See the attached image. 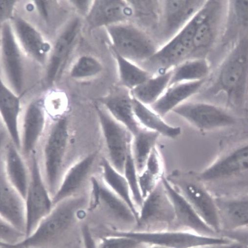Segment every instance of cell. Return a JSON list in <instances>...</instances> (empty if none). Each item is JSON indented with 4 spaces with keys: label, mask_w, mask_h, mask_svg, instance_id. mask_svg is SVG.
Instances as JSON below:
<instances>
[{
    "label": "cell",
    "mask_w": 248,
    "mask_h": 248,
    "mask_svg": "<svg viewBox=\"0 0 248 248\" xmlns=\"http://www.w3.org/2000/svg\"><path fill=\"white\" fill-rule=\"evenodd\" d=\"M102 69L101 64L95 59L83 57L79 60L73 67L71 76L76 78L93 76L100 73Z\"/></svg>",
    "instance_id": "74e56055"
},
{
    "label": "cell",
    "mask_w": 248,
    "mask_h": 248,
    "mask_svg": "<svg viewBox=\"0 0 248 248\" xmlns=\"http://www.w3.org/2000/svg\"><path fill=\"white\" fill-rule=\"evenodd\" d=\"M148 248H165L163 247L157 246H150Z\"/></svg>",
    "instance_id": "7dc6e473"
},
{
    "label": "cell",
    "mask_w": 248,
    "mask_h": 248,
    "mask_svg": "<svg viewBox=\"0 0 248 248\" xmlns=\"http://www.w3.org/2000/svg\"><path fill=\"white\" fill-rule=\"evenodd\" d=\"M15 25L18 35L26 50L41 62L44 61L49 51V44L43 40L40 34L30 24L21 19H16Z\"/></svg>",
    "instance_id": "1f68e13d"
},
{
    "label": "cell",
    "mask_w": 248,
    "mask_h": 248,
    "mask_svg": "<svg viewBox=\"0 0 248 248\" xmlns=\"http://www.w3.org/2000/svg\"><path fill=\"white\" fill-rule=\"evenodd\" d=\"M220 236L248 246V227L236 230L222 232Z\"/></svg>",
    "instance_id": "ab89813d"
},
{
    "label": "cell",
    "mask_w": 248,
    "mask_h": 248,
    "mask_svg": "<svg viewBox=\"0 0 248 248\" xmlns=\"http://www.w3.org/2000/svg\"><path fill=\"white\" fill-rule=\"evenodd\" d=\"M175 219L173 204L161 180L144 200L132 232L172 231Z\"/></svg>",
    "instance_id": "ba28073f"
},
{
    "label": "cell",
    "mask_w": 248,
    "mask_h": 248,
    "mask_svg": "<svg viewBox=\"0 0 248 248\" xmlns=\"http://www.w3.org/2000/svg\"><path fill=\"white\" fill-rule=\"evenodd\" d=\"M90 183L88 209L94 212L98 217L103 233L133 232L138 218L129 205L112 191L101 178L91 176Z\"/></svg>",
    "instance_id": "277c9868"
},
{
    "label": "cell",
    "mask_w": 248,
    "mask_h": 248,
    "mask_svg": "<svg viewBox=\"0 0 248 248\" xmlns=\"http://www.w3.org/2000/svg\"><path fill=\"white\" fill-rule=\"evenodd\" d=\"M101 103L111 116L127 128L133 136L142 128L136 119L133 96L129 89L122 88L102 99Z\"/></svg>",
    "instance_id": "44dd1931"
},
{
    "label": "cell",
    "mask_w": 248,
    "mask_h": 248,
    "mask_svg": "<svg viewBox=\"0 0 248 248\" xmlns=\"http://www.w3.org/2000/svg\"><path fill=\"white\" fill-rule=\"evenodd\" d=\"M208 78L180 83L169 87L159 100L150 107L164 118L176 108L186 102L188 98L200 93Z\"/></svg>",
    "instance_id": "603a6c76"
},
{
    "label": "cell",
    "mask_w": 248,
    "mask_h": 248,
    "mask_svg": "<svg viewBox=\"0 0 248 248\" xmlns=\"http://www.w3.org/2000/svg\"><path fill=\"white\" fill-rule=\"evenodd\" d=\"M114 233L134 238L149 246H157L165 248H197L207 245L226 243L231 241L221 236L210 237L179 231L156 232H109L107 234Z\"/></svg>",
    "instance_id": "4fadbf2b"
},
{
    "label": "cell",
    "mask_w": 248,
    "mask_h": 248,
    "mask_svg": "<svg viewBox=\"0 0 248 248\" xmlns=\"http://www.w3.org/2000/svg\"><path fill=\"white\" fill-rule=\"evenodd\" d=\"M123 174L128 183L133 201L139 212L144 200L140 188L139 172L132 155L131 148L126 159Z\"/></svg>",
    "instance_id": "e575fe53"
},
{
    "label": "cell",
    "mask_w": 248,
    "mask_h": 248,
    "mask_svg": "<svg viewBox=\"0 0 248 248\" xmlns=\"http://www.w3.org/2000/svg\"><path fill=\"white\" fill-rule=\"evenodd\" d=\"M89 197L76 195L56 204L34 232L22 242L12 247L1 248H46L62 239L88 209Z\"/></svg>",
    "instance_id": "3957f363"
},
{
    "label": "cell",
    "mask_w": 248,
    "mask_h": 248,
    "mask_svg": "<svg viewBox=\"0 0 248 248\" xmlns=\"http://www.w3.org/2000/svg\"><path fill=\"white\" fill-rule=\"evenodd\" d=\"M46 119L44 104L38 101L27 108L20 126L21 150L25 157H31L43 136Z\"/></svg>",
    "instance_id": "2e32d148"
},
{
    "label": "cell",
    "mask_w": 248,
    "mask_h": 248,
    "mask_svg": "<svg viewBox=\"0 0 248 248\" xmlns=\"http://www.w3.org/2000/svg\"><path fill=\"white\" fill-rule=\"evenodd\" d=\"M96 248H148L149 245L134 238L120 234H110L99 237Z\"/></svg>",
    "instance_id": "d590c367"
},
{
    "label": "cell",
    "mask_w": 248,
    "mask_h": 248,
    "mask_svg": "<svg viewBox=\"0 0 248 248\" xmlns=\"http://www.w3.org/2000/svg\"><path fill=\"white\" fill-rule=\"evenodd\" d=\"M19 98L2 82L0 84V114L11 140L21 150Z\"/></svg>",
    "instance_id": "d4e9b609"
},
{
    "label": "cell",
    "mask_w": 248,
    "mask_h": 248,
    "mask_svg": "<svg viewBox=\"0 0 248 248\" xmlns=\"http://www.w3.org/2000/svg\"><path fill=\"white\" fill-rule=\"evenodd\" d=\"M172 72L173 69L153 76L131 90V95L141 103L151 106L159 100L169 87Z\"/></svg>",
    "instance_id": "83f0119b"
},
{
    "label": "cell",
    "mask_w": 248,
    "mask_h": 248,
    "mask_svg": "<svg viewBox=\"0 0 248 248\" xmlns=\"http://www.w3.org/2000/svg\"><path fill=\"white\" fill-rule=\"evenodd\" d=\"M211 73V64L206 59L187 60L173 69L169 87L180 83L207 79Z\"/></svg>",
    "instance_id": "f546056e"
},
{
    "label": "cell",
    "mask_w": 248,
    "mask_h": 248,
    "mask_svg": "<svg viewBox=\"0 0 248 248\" xmlns=\"http://www.w3.org/2000/svg\"><path fill=\"white\" fill-rule=\"evenodd\" d=\"M2 48L3 62L10 83L18 93L22 86V70L21 58L12 29L8 24L2 31Z\"/></svg>",
    "instance_id": "484cf974"
},
{
    "label": "cell",
    "mask_w": 248,
    "mask_h": 248,
    "mask_svg": "<svg viewBox=\"0 0 248 248\" xmlns=\"http://www.w3.org/2000/svg\"><path fill=\"white\" fill-rule=\"evenodd\" d=\"M36 153L30 157V180L25 197L27 237L34 232L54 207Z\"/></svg>",
    "instance_id": "9c48e42d"
},
{
    "label": "cell",
    "mask_w": 248,
    "mask_h": 248,
    "mask_svg": "<svg viewBox=\"0 0 248 248\" xmlns=\"http://www.w3.org/2000/svg\"><path fill=\"white\" fill-rule=\"evenodd\" d=\"M209 8L208 1L204 7L173 38L150 59L141 64V67L153 75L167 73L190 59L195 31L204 18Z\"/></svg>",
    "instance_id": "5b68a950"
},
{
    "label": "cell",
    "mask_w": 248,
    "mask_h": 248,
    "mask_svg": "<svg viewBox=\"0 0 248 248\" xmlns=\"http://www.w3.org/2000/svg\"><path fill=\"white\" fill-rule=\"evenodd\" d=\"M97 155V151L91 153L68 169L53 197L54 206L66 198L78 195V192L90 174Z\"/></svg>",
    "instance_id": "ac0fdd59"
},
{
    "label": "cell",
    "mask_w": 248,
    "mask_h": 248,
    "mask_svg": "<svg viewBox=\"0 0 248 248\" xmlns=\"http://www.w3.org/2000/svg\"><path fill=\"white\" fill-rule=\"evenodd\" d=\"M79 27V21L75 20L71 23L58 40L55 46L54 54L48 67L47 77L52 81L56 77L61 65L66 57L76 35Z\"/></svg>",
    "instance_id": "836d02e7"
},
{
    "label": "cell",
    "mask_w": 248,
    "mask_h": 248,
    "mask_svg": "<svg viewBox=\"0 0 248 248\" xmlns=\"http://www.w3.org/2000/svg\"><path fill=\"white\" fill-rule=\"evenodd\" d=\"M160 136L158 133L144 128L133 136L131 154L139 173L143 170Z\"/></svg>",
    "instance_id": "4dcf8cb0"
},
{
    "label": "cell",
    "mask_w": 248,
    "mask_h": 248,
    "mask_svg": "<svg viewBox=\"0 0 248 248\" xmlns=\"http://www.w3.org/2000/svg\"><path fill=\"white\" fill-rule=\"evenodd\" d=\"M162 182L174 209L175 219L172 231L189 232L210 237L220 236L198 215L165 175Z\"/></svg>",
    "instance_id": "9a60e30c"
},
{
    "label": "cell",
    "mask_w": 248,
    "mask_h": 248,
    "mask_svg": "<svg viewBox=\"0 0 248 248\" xmlns=\"http://www.w3.org/2000/svg\"><path fill=\"white\" fill-rule=\"evenodd\" d=\"M72 248H84L82 240H81L80 241L77 242L74 245Z\"/></svg>",
    "instance_id": "bcb514c9"
},
{
    "label": "cell",
    "mask_w": 248,
    "mask_h": 248,
    "mask_svg": "<svg viewBox=\"0 0 248 248\" xmlns=\"http://www.w3.org/2000/svg\"><path fill=\"white\" fill-rule=\"evenodd\" d=\"M172 112L202 132L232 127L237 123L236 118L228 110L206 102H186Z\"/></svg>",
    "instance_id": "8fae6325"
},
{
    "label": "cell",
    "mask_w": 248,
    "mask_h": 248,
    "mask_svg": "<svg viewBox=\"0 0 248 248\" xmlns=\"http://www.w3.org/2000/svg\"><path fill=\"white\" fill-rule=\"evenodd\" d=\"M81 232L84 248H96V240L89 226H82Z\"/></svg>",
    "instance_id": "60d3db41"
},
{
    "label": "cell",
    "mask_w": 248,
    "mask_h": 248,
    "mask_svg": "<svg viewBox=\"0 0 248 248\" xmlns=\"http://www.w3.org/2000/svg\"><path fill=\"white\" fill-rule=\"evenodd\" d=\"M197 248H248V246L242 243L231 240L226 243L207 245Z\"/></svg>",
    "instance_id": "b9f144b4"
},
{
    "label": "cell",
    "mask_w": 248,
    "mask_h": 248,
    "mask_svg": "<svg viewBox=\"0 0 248 248\" xmlns=\"http://www.w3.org/2000/svg\"><path fill=\"white\" fill-rule=\"evenodd\" d=\"M143 170L161 179L165 175L162 160L157 146L154 148L149 157Z\"/></svg>",
    "instance_id": "f35d334b"
},
{
    "label": "cell",
    "mask_w": 248,
    "mask_h": 248,
    "mask_svg": "<svg viewBox=\"0 0 248 248\" xmlns=\"http://www.w3.org/2000/svg\"><path fill=\"white\" fill-rule=\"evenodd\" d=\"M160 34L167 43L205 5V0H167L160 1Z\"/></svg>",
    "instance_id": "5bb4252c"
},
{
    "label": "cell",
    "mask_w": 248,
    "mask_h": 248,
    "mask_svg": "<svg viewBox=\"0 0 248 248\" xmlns=\"http://www.w3.org/2000/svg\"><path fill=\"white\" fill-rule=\"evenodd\" d=\"M73 2H74L79 9H82L83 10H84V9H85L88 3V1H73Z\"/></svg>",
    "instance_id": "f6af8a7d"
},
{
    "label": "cell",
    "mask_w": 248,
    "mask_h": 248,
    "mask_svg": "<svg viewBox=\"0 0 248 248\" xmlns=\"http://www.w3.org/2000/svg\"><path fill=\"white\" fill-rule=\"evenodd\" d=\"M248 34V0L228 1L227 21L220 44L229 48Z\"/></svg>",
    "instance_id": "cb8c5ba5"
},
{
    "label": "cell",
    "mask_w": 248,
    "mask_h": 248,
    "mask_svg": "<svg viewBox=\"0 0 248 248\" xmlns=\"http://www.w3.org/2000/svg\"><path fill=\"white\" fill-rule=\"evenodd\" d=\"M134 12L133 8L128 1H96L91 10L88 19L93 27H108L126 23L133 16Z\"/></svg>",
    "instance_id": "ffe728a7"
},
{
    "label": "cell",
    "mask_w": 248,
    "mask_h": 248,
    "mask_svg": "<svg viewBox=\"0 0 248 248\" xmlns=\"http://www.w3.org/2000/svg\"></svg>",
    "instance_id": "c3c4849f"
},
{
    "label": "cell",
    "mask_w": 248,
    "mask_h": 248,
    "mask_svg": "<svg viewBox=\"0 0 248 248\" xmlns=\"http://www.w3.org/2000/svg\"><path fill=\"white\" fill-rule=\"evenodd\" d=\"M27 238L26 233L15 226L0 218V240L1 248L16 246L22 242Z\"/></svg>",
    "instance_id": "8d00e7d4"
},
{
    "label": "cell",
    "mask_w": 248,
    "mask_h": 248,
    "mask_svg": "<svg viewBox=\"0 0 248 248\" xmlns=\"http://www.w3.org/2000/svg\"><path fill=\"white\" fill-rule=\"evenodd\" d=\"M215 200L218 210L220 233L248 227V195L215 198Z\"/></svg>",
    "instance_id": "d6986e66"
},
{
    "label": "cell",
    "mask_w": 248,
    "mask_h": 248,
    "mask_svg": "<svg viewBox=\"0 0 248 248\" xmlns=\"http://www.w3.org/2000/svg\"><path fill=\"white\" fill-rule=\"evenodd\" d=\"M201 217L219 235L220 232L215 197L195 172L175 170L166 176Z\"/></svg>",
    "instance_id": "8992f818"
},
{
    "label": "cell",
    "mask_w": 248,
    "mask_h": 248,
    "mask_svg": "<svg viewBox=\"0 0 248 248\" xmlns=\"http://www.w3.org/2000/svg\"><path fill=\"white\" fill-rule=\"evenodd\" d=\"M133 106L136 119L142 128L171 139H175L181 134L180 127L168 124L150 106L141 103L134 97Z\"/></svg>",
    "instance_id": "4316f807"
},
{
    "label": "cell",
    "mask_w": 248,
    "mask_h": 248,
    "mask_svg": "<svg viewBox=\"0 0 248 248\" xmlns=\"http://www.w3.org/2000/svg\"><path fill=\"white\" fill-rule=\"evenodd\" d=\"M36 3L38 7L39 10L40 11L41 14L45 17L47 16V13L45 9V2L42 1H37Z\"/></svg>",
    "instance_id": "ee69618b"
},
{
    "label": "cell",
    "mask_w": 248,
    "mask_h": 248,
    "mask_svg": "<svg viewBox=\"0 0 248 248\" xmlns=\"http://www.w3.org/2000/svg\"><path fill=\"white\" fill-rule=\"evenodd\" d=\"M96 111L107 149L108 159L117 170L123 174L133 136L104 108L96 107Z\"/></svg>",
    "instance_id": "7c38bea8"
},
{
    "label": "cell",
    "mask_w": 248,
    "mask_h": 248,
    "mask_svg": "<svg viewBox=\"0 0 248 248\" xmlns=\"http://www.w3.org/2000/svg\"><path fill=\"white\" fill-rule=\"evenodd\" d=\"M14 1H1V18L7 17L10 14V11L12 10Z\"/></svg>",
    "instance_id": "7bdbcfd3"
},
{
    "label": "cell",
    "mask_w": 248,
    "mask_h": 248,
    "mask_svg": "<svg viewBox=\"0 0 248 248\" xmlns=\"http://www.w3.org/2000/svg\"><path fill=\"white\" fill-rule=\"evenodd\" d=\"M115 50L122 57L137 64H142L158 50L155 42L143 31L128 24L107 27Z\"/></svg>",
    "instance_id": "30bf717a"
},
{
    "label": "cell",
    "mask_w": 248,
    "mask_h": 248,
    "mask_svg": "<svg viewBox=\"0 0 248 248\" xmlns=\"http://www.w3.org/2000/svg\"><path fill=\"white\" fill-rule=\"evenodd\" d=\"M2 172L10 184L25 198L30 180V169L21 151L11 140L5 148Z\"/></svg>",
    "instance_id": "7402d4cb"
},
{
    "label": "cell",
    "mask_w": 248,
    "mask_h": 248,
    "mask_svg": "<svg viewBox=\"0 0 248 248\" xmlns=\"http://www.w3.org/2000/svg\"><path fill=\"white\" fill-rule=\"evenodd\" d=\"M0 188V218L26 234L25 198L10 184L2 172Z\"/></svg>",
    "instance_id": "e0dca14e"
},
{
    "label": "cell",
    "mask_w": 248,
    "mask_h": 248,
    "mask_svg": "<svg viewBox=\"0 0 248 248\" xmlns=\"http://www.w3.org/2000/svg\"><path fill=\"white\" fill-rule=\"evenodd\" d=\"M204 94L225 97L226 105L239 106L248 98V34L241 37L220 62Z\"/></svg>",
    "instance_id": "6da1fadb"
},
{
    "label": "cell",
    "mask_w": 248,
    "mask_h": 248,
    "mask_svg": "<svg viewBox=\"0 0 248 248\" xmlns=\"http://www.w3.org/2000/svg\"><path fill=\"white\" fill-rule=\"evenodd\" d=\"M195 173L211 193L217 187L215 198L248 195V143L232 149Z\"/></svg>",
    "instance_id": "7a4b0ae2"
},
{
    "label": "cell",
    "mask_w": 248,
    "mask_h": 248,
    "mask_svg": "<svg viewBox=\"0 0 248 248\" xmlns=\"http://www.w3.org/2000/svg\"><path fill=\"white\" fill-rule=\"evenodd\" d=\"M69 139V122L64 116L54 123L44 141L42 154L45 180L52 198L61 181Z\"/></svg>",
    "instance_id": "52a82bcc"
},
{
    "label": "cell",
    "mask_w": 248,
    "mask_h": 248,
    "mask_svg": "<svg viewBox=\"0 0 248 248\" xmlns=\"http://www.w3.org/2000/svg\"><path fill=\"white\" fill-rule=\"evenodd\" d=\"M100 165L103 181L129 205L138 218L139 212L134 203L130 187L124 174L117 170L107 158H102Z\"/></svg>",
    "instance_id": "f1b7e54d"
},
{
    "label": "cell",
    "mask_w": 248,
    "mask_h": 248,
    "mask_svg": "<svg viewBox=\"0 0 248 248\" xmlns=\"http://www.w3.org/2000/svg\"><path fill=\"white\" fill-rule=\"evenodd\" d=\"M112 48L118 64L120 82L124 87L131 91L154 76Z\"/></svg>",
    "instance_id": "d6a6232c"
}]
</instances>
